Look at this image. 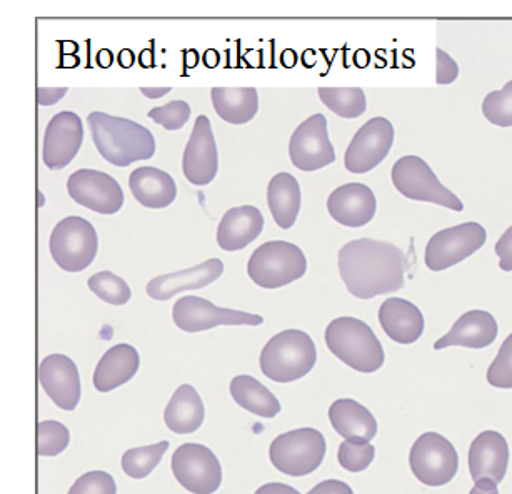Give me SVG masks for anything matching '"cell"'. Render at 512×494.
<instances>
[{
	"mask_svg": "<svg viewBox=\"0 0 512 494\" xmlns=\"http://www.w3.org/2000/svg\"><path fill=\"white\" fill-rule=\"evenodd\" d=\"M339 273L354 298L396 293L406 283V259L399 247L376 239H356L339 251Z\"/></svg>",
	"mask_w": 512,
	"mask_h": 494,
	"instance_id": "obj_1",
	"label": "cell"
},
{
	"mask_svg": "<svg viewBox=\"0 0 512 494\" xmlns=\"http://www.w3.org/2000/svg\"><path fill=\"white\" fill-rule=\"evenodd\" d=\"M87 121L97 151L112 166L127 167L156 154L152 132L137 122L99 111L91 112Z\"/></svg>",
	"mask_w": 512,
	"mask_h": 494,
	"instance_id": "obj_2",
	"label": "cell"
},
{
	"mask_svg": "<svg viewBox=\"0 0 512 494\" xmlns=\"http://www.w3.org/2000/svg\"><path fill=\"white\" fill-rule=\"evenodd\" d=\"M326 344L336 358L359 373H376L386 359L381 341L361 319H334L326 329Z\"/></svg>",
	"mask_w": 512,
	"mask_h": 494,
	"instance_id": "obj_3",
	"label": "cell"
},
{
	"mask_svg": "<svg viewBox=\"0 0 512 494\" xmlns=\"http://www.w3.org/2000/svg\"><path fill=\"white\" fill-rule=\"evenodd\" d=\"M317 361L316 344L309 334L287 329L269 339L261 353V371L276 383H292L311 373Z\"/></svg>",
	"mask_w": 512,
	"mask_h": 494,
	"instance_id": "obj_4",
	"label": "cell"
},
{
	"mask_svg": "<svg viewBox=\"0 0 512 494\" xmlns=\"http://www.w3.org/2000/svg\"><path fill=\"white\" fill-rule=\"evenodd\" d=\"M307 271L306 256L296 244L271 241L257 247L252 253L247 273L264 289H277L301 279Z\"/></svg>",
	"mask_w": 512,
	"mask_h": 494,
	"instance_id": "obj_5",
	"label": "cell"
},
{
	"mask_svg": "<svg viewBox=\"0 0 512 494\" xmlns=\"http://www.w3.org/2000/svg\"><path fill=\"white\" fill-rule=\"evenodd\" d=\"M51 254L67 273H82L96 259L99 237L96 227L84 217L71 216L57 222L51 234Z\"/></svg>",
	"mask_w": 512,
	"mask_h": 494,
	"instance_id": "obj_6",
	"label": "cell"
},
{
	"mask_svg": "<svg viewBox=\"0 0 512 494\" xmlns=\"http://www.w3.org/2000/svg\"><path fill=\"white\" fill-rule=\"evenodd\" d=\"M326 449L321 431L301 428L277 436L272 441L269 456L281 473L299 478L314 473L321 466Z\"/></svg>",
	"mask_w": 512,
	"mask_h": 494,
	"instance_id": "obj_7",
	"label": "cell"
},
{
	"mask_svg": "<svg viewBox=\"0 0 512 494\" xmlns=\"http://www.w3.org/2000/svg\"><path fill=\"white\" fill-rule=\"evenodd\" d=\"M392 184L402 196L412 201L432 202L451 211L464 209L461 199L442 186L426 161L421 157L404 156L392 167Z\"/></svg>",
	"mask_w": 512,
	"mask_h": 494,
	"instance_id": "obj_8",
	"label": "cell"
},
{
	"mask_svg": "<svg viewBox=\"0 0 512 494\" xmlns=\"http://www.w3.org/2000/svg\"><path fill=\"white\" fill-rule=\"evenodd\" d=\"M487 232L477 222H464L436 232L426 246V266L439 273L471 258L486 244Z\"/></svg>",
	"mask_w": 512,
	"mask_h": 494,
	"instance_id": "obj_9",
	"label": "cell"
},
{
	"mask_svg": "<svg viewBox=\"0 0 512 494\" xmlns=\"http://www.w3.org/2000/svg\"><path fill=\"white\" fill-rule=\"evenodd\" d=\"M412 473L426 486H444L456 476L459 456L449 439L439 433L417 438L409 456Z\"/></svg>",
	"mask_w": 512,
	"mask_h": 494,
	"instance_id": "obj_10",
	"label": "cell"
},
{
	"mask_svg": "<svg viewBox=\"0 0 512 494\" xmlns=\"http://www.w3.org/2000/svg\"><path fill=\"white\" fill-rule=\"evenodd\" d=\"M172 473L182 488L192 494H212L221 488V463L204 444L179 446L172 456Z\"/></svg>",
	"mask_w": 512,
	"mask_h": 494,
	"instance_id": "obj_11",
	"label": "cell"
},
{
	"mask_svg": "<svg viewBox=\"0 0 512 494\" xmlns=\"http://www.w3.org/2000/svg\"><path fill=\"white\" fill-rule=\"evenodd\" d=\"M172 319L177 328L186 333H202L217 326H261L262 316L236 309L217 308L207 299L186 296L174 304Z\"/></svg>",
	"mask_w": 512,
	"mask_h": 494,
	"instance_id": "obj_12",
	"label": "cell"
},
{
	"mask_svg": "<svg viewBox=\"0 0 512 494\" xmlns=\"http://www.w3.org/2000/svg\"><path fill=\"white\" fill-rule=\"evenodd\" d=\"M394 144V127L384 117H374L356 132L344 156V166L352 174H366L379 166Z\"/></svg>",
	"mask_w": 512,
	"mask_h": 494,
	"instance_id": "obj_13",
	"label": "cell"
},
{
	"mask_svg": "<svg viewBox=\"0 0 512 494\" xmlns=\"http://www.w3.org/2000/svg\"><path fill=\"white\" fill-rule=\"evenodd\" d=\"M69 196L97 214H116L124 204V192L119 182L106 172L79 169L67 181Z\"/></svg>",
	"mask_w": 512,
	"mask_h": 494,
	"instance_id": "obj_14",
	"label": "cell"
},
{
	"mask_svg": "<svg viewBox=\"0 0 512 494\" xmlns=\"http://www.w3.org/2000/svg\"><path fill=\"white\" fill-rule=\"evenodd\" d=\"M289 156L297 169L306 172L317 171L336 161L326 116L314 114L297 127L289 142Z\"/></svg>",
	"mask_w": 512,
	"mask_h": 494,
	"instance_id": "obj_15",
	"label": "cell"
},
{
	"mask_svg": "<svg viewBox=\"0 0 512 494\" xmlns=\"http://www.w3.org/2000/svg\"><path fill=\"white\" fill-rule=\"evenodd\" d=\"M467 459L477 488L496 489L506 478L509 466L506 438L496 431H484L472 441Z\"/></svg>",
	"mask_w": 512,
	"mask_h": 494,
	"instance_id": "obj_16",
	"label": "cell"
},
{
	"mask_svg": "<svg viewBox=\"0 0 512 494\" xmlns=\"http://www.w3.org/2000/svg\"><path fill=\"white\" fill-rule=\"evenodd\" d=\"M84 126L76 112H59L47 124L42 144V161L49 169L59 171L69 166L81 151Z\"/></svg>",
	"mask_w": 512,
	"mask_h": 494,
	"instance_id": "obj_17",
	"label": "cell"
},
{
	"mask_svg": "<svg viewBox=\"0 0 512 494\" xmlns=\"http://www.w3.org/2000/svg\"><path fill=\"white\" fill-rule=\"evenodd\" d=\"M217 169L219 152L211 121L207 116H199L182 157V171L194 186H207L217 176Z\"/></svg>",
	"mask_w": 512,
	"mask_h": 494,
	"instance_id": "obj_18",
	"label": "cell"
},
{
	"mask_svg": "<svg viewBox=\"0 0 512 494\" xmlns=\"http://www.w3.org/2000/svg\"><path fill=\"white\" fill-rule=\"evenodd\" d=\"M39 381L47 396L64 411H74L81 401L79 369L64 354H51L41 363Z\"/></svg>",
	"mask_w": 512,
	"mask_h": 494,
	"instance_id": "obj_19",
	"label": "cell"
},
{
	"mask_svg": "<svg viewBox=\"0 0 512 494\" xmlns=\"http://www.w3.org/2000/svg\"><path fill=\"white\" fill-rule=\"evenodd\" d=\"M377 201L371 187L349 182L337 187L327 199V211L334 221L346 227H362L376 216Z\"/></svg>",
	"mask_w": 512,
	"mask_h": 494,
	"instance_id": "obj_20",
	"label": "cell"
},
{
	"mask_svg": "<svg viewBox=\"0 0 512 494\" xmlns=\"http://www.w3.org/2000/svg\"><path fill=\"white\" fill-rule=\"evenodd\" d=\"M224 264L221 259H209L194 268L182 269L176 273L157 276L147 284V294L156 301H169L176 294L202 289L221 278Z\"/></svg>",
	"mask_w": 512,
	"mask_h": 494,
	"instance_id": "obj_21",
	"label": "cell"
},
{
	"mask_svg": "<svg viewBox=\"0 0 512 494\" xmlns=\"http://www.w3.org/2000/svg\"><path fill=\"white\" fill-rule=\"evenodd\" d=\"M497 331H499L497 321L491 313L474 309L462 314L452 326L451 331L444 334L441 339H437L434 349L441 351L451 346H464L469 349L487 348L496 341Z\"/></svg>",
	"mask_w": 512,
	"mask_h": 494,
	"instance_id": "obj_22",
	"label": "cell"
},
{
	"mask_svg": "<svg viewBox=\"0 0 512 494\" xmlns=\"http://www.w3.org/2000/svg\"><path fill=\"white\" fill-rule=\"evenodd\" d=\"M264 231V216L254 206L232 207L217 227V244L224 251H241Z\"/></svg>",
	"mask_w": 512,
	"mask_h": 494,
	"instance_id": "obj_23",
	"label": "cell"
},
{
	"mask_svg": "<svg viewBox=\"0 0 512 494\" xmlns=\"http://www.w3.org/2000/svg\"><path fill=\"white\" fill-rule=\"evenodd\" d=\"M379 323L384 333L399 344L416 343L424 333L426 324L421 309L401 298H389L382 303Z\"/></svg>",
	"mask_w": 512,
	"mask_h": 494,
	"instance_id": "obj_24",
	"label": "cell"
},
{
	"mask_svg": "<svg viewBox=\"0 0 512 494\" xmlns=\"http://www.w3.org/2000/svg\"><path fill=\"white\" fill-rule=\"evenodd\" d=\"M141 366L137 349L131 344H117L109 349L94 371V386L99 393H109L129 383Z\"/></svg>",
	"mask_w": 512,
	"mask_h": 494,
	"instance_id": "obj_25",
	"label": "cell"
},
{
	"mask_svg": "<svg viewBox=\"0 0 512 494\" xmlns=\"http://www.w3.org/2000/svg\"><path fill=\"white\" fill-rule=\"evenodd\" d=\"M132 196L149 209H164L176 201L177 186L171 174L157 167H139L129 177Z\"/></svg>",
	"mask_w": 512,
	"mask_h": 494,
	"instance_id": "obj_26",
	"label": "cell"
},
{
	"mask_svg": "<svg viewBox=\"0 0 512 494\" xmlns=\"http://www.w3.org/2000/svg\"><path fill=\"white\" fill-rule=\"evenodd\" d=\"M206 418V408L201 396L191 384H182L176 389L167 404L164 421L167 428L177 434L196 433Z\"/></svg>",
	"mask_w": 512,
	"mask_h": 494,
	"instance_id": "obj_27",
	"label": "cell"
},
{
	"mask_svg": "<svg viewBox=\"0 0 512 494\" xmlns=\"http://www.w3.org/2000/svg\"><path fill=\"white\" fill-rule=\"evenodd\" d=\"M329 419L337 434L346 439L371 441L377 434V421L369 409L354 399H337L329 408Z\"/></svg>",
	"mask_w": 512,
	"mask_h": 494,
	"instance_id": "obj_28",
	"label": "cell"
},
{
	"mask_svg": "<svg viewBox=\"0 0 512 494\" xmlns=\"http://www.w3.org/2000/svg\"><path fill=\"white\" fill-rule=\"evenodd\" d=\"M211 97L217 116L234 126L247 124L259 111L256 87H214Z\"/></svg>",
	"mask_w": 512,
	"mask_h": 494,
	"instance_id": "obj_29",
	"label": "cell"
},
{
	"mask_svg": "<svg viewBox=\"0 0 512 494\" xmlns=\"http://www.w3.org/2000/svg\"><path fill=\"white\" fill-rule=\"evenodd\" d=\"M301 186L289 172L272 177L267 187V204L281 229H291L301 211Z\"/></svg>",
	"mask_w": 512,
	"mask_h": 494,
	"instance_id": "obj_30",
	"label": "cell"
},
{
	"mask_svg": "<svg viewBox=\"0 0 512 494\" xmlns=\"http://www.w3.org/2000/svg\"><path fill=\"white\" fill-rule=\"evenodd\" d=\"M231 396L241 408L261 418H274L281 413V403L256 378L241 374L231 381Z\"/></svg>",
	"mask_w": 512,
	"mask_h": 494,
	"instance_id": "obj_31",
	"label": "cell"
},
{
	"mask_svg": "<svg viewBox=\"0 0 512 494\" xmlns=\"http://www.w3.org/2000/svg\"><path fill=\"white\" fill-rule=\"evenodd\" d=\"M322 104L342 119H357L366 112V94L361 87H319Z\"/></svg>",
	"mask_w": 512,
	"mask_h": 494,
	"instance_id": "obj_32",
	"label": "cell"
},
{
	"mask_svg": "<svg viewBox=\"0 0 512 494\" xmlns=\"http://www.w3.org/2000/svg\"><path fill=\"white\" fill-rule=\"evenodd\" d=\"M167 449H169V441L129 449L122 456V469L129 478H147L159 466Z\"/></svg>",
	"mask_w": 512,
	"mask_h": 494,
	"instance_id": "obj_33",
	"label": "cell"
},
{
	"mask_svg": "<svg viewBox=\"0 0 512 494\" xmlns=\"http://www.w3.org/2000/svg\"><path fill=\"white\" fill-rule=\"evenodd\" d=\"M87 286L97 298L112 306H124L131 301V288L124 279L111 271H102L87 281Z\"/></svg>",
	"mask_w": 512,
	"mask_h": 494,
	"instance_id": "obj_34",
	"label": "cell"
},
{
	"mask_svg": "<svg viewBox=\"0 0 512 494\" xmlns=\"http://www.w3.org/2000/svg\"><path fill=\"white\" fill-rule=\"evenodd\" d=\"M374 456H376V448L369 441H362V439H346L339 446V453H337L339 464L351 473H361L369 468L374 461Z\"/></svg>",
	"mask_w": 512,
	"mask_h": 494,
	"instance_id": "obj_35",
	"label": "cell"
},
{
	"mask_svg": "<svg viewBox=\"0 0 512 494\" xmlns=\"http://www.w3.org/2000/svg\"><path fill=\"white\" fill-rule=\"evenodd\" d=\"M482 114L494 126H512V81L507 82L501 91L487 94L482 102Z\"/></svg>",
	"mask_w": 512,
	"mask_h": 494,
	"instance_id": "obj_36",
	"label": "cell"
},
{
	"mask_svg": "<svg viewBox=\"0 0 512 494\" xmlns=\"http://www.w3.org/2000/svg\"><path fill=\"white\" fill-rule=\"evenodd\" d=\"M39 454L41 456H57L69 446L71 433L59 421H42L39 423Z\"/></svg>",
	"mask_w": 512,
	"mask_h": 494,
	"instance_id": "obj_37",
	"label": "cell"
},
{
	"mask_svg": "<svg viewBox=\"0 0 512 494\" xmlns=\"http://www.w3.org/2000/svg\"><path fill=\"white\" fill-rule=\"evenodd\" d=\"M487 383L499 389H512V334L502 343L499 354L487 369Z\"/></svg>",
	"mask_w": 512,
	"mask_h": 494,
	"instance_id": "obj_38",
	"label": "cell"
},
{
	"mask_svg": "<svg viewBox=\"0 0 512 494\" xmlns=\"http://www.w3.org/2000/svg\"><path fill=\"white\" fill-rule=\"evenodd\" d=\"M147 116L167 131H177L186 126L191 117V107L184 101H172L166 106L154 107Z\"/></svg>",
	"mask_w": 512,
	"mask_h": 494,
	"instance_id": "obj_39",
	"label": "cell"
},
{
	"mask_svg": "<svg viewBox=\"0 0 512 494\" xmlns=\"http://www.w3.org/2000/svg\"><path fill=\"white\" fill-rule=\"evenodd\" d=\"M67 494H117L116 479L106 471L82 474Z\"/></svg>",
	"mask_w": 512,
	"mask_h": 494,
	"instance_id": "obj_40",
	"label": "cell"
},
{
	"mask_svg": "<svg viewBox=\"0 0 512 494\" xmlns=\"http://www.w3.org/2000/svg\"><path fill=\"white\" fill-rule=\"evenodd\" d=\"M437 74L436 82L439 86L442 84H451L456 81L459 76V67H457L456 61H452L451 57L447 56L446 52L442 51L437 47Z\"/></svg>",
	"mask_w": 512,
	"mask_h": 494,
	"instance_id": "obj_41",
	"label": "cell"
},
{
	"mask_svg": "<svg viewBox=\"0 0 512 494\" xmlns=\"http://www.w3.org/2000/svg\"><path fill=\"white\" fill-rule=\"evenodd\" d=\"M497 256H499V268L504 273H511L512 271V226L507 229L499 241L494 246Z\"/></svg>",
	"mask_w": 512,
	"mask_h": 494,
	"instance_id": "obj_42",
	"label": "cell"
},
{
	"mask_svg": "<svg viewBox=\"0 0 512 494\" xmlns=\"http://www.w3.org/2000/svg\"><path fill=\"white\" fill-rule=\"evenodd\" d=\"M307 494H354V491L344 481L327 479V481L317 484L316 488H312Z\"/></svg>",
	"mask_w": 512,
	"mask_h": 494,
	"instance_id": "obj_43",
	"label": "cell"
},
{
	"mask_svg": "<svg viewBox=\"0 0 512 494\" xmlns=\"http://www.w3.org/2000/svg\"><path fill=\"white\" fill-rule=\"evenodd\" d=\"M39 104L41 106H54L56 102L61 101L62 97L66 96L69 89L67 87H39Z\"/></svg>",
	"mask_w": 512,
	"mask_h": 494,
	"instance_id": "obj_44",
	"label": "cell"
},
{
	"mask_svg": "<svg viewBox=\"0 0 512 494\" xmlns=\"http://www.w3.org/2000/svg\"><path fill=\"white\" fill-rule=\"evenodd\" d=\"M254 494H301L297 489L282 483H267L257 489Z\"/></svg>",
	"mask_w": 512,
	"mask_h": 494,
	"instance_id": "obj_45",
	"label": "cell"
},
{
	"mask_svg": "<svg viewBox=\"0 0 512 494\" xmlns=\"http://www.w3.org/2000/svg\"><path fill=\"white\" fill-rule=\"evenodd\" d=\"M141 92L144 96L149 97V99H159V97H164L166 94L171 92V87H141Z\"/></svg>",
	"mask_w": 512,
	"mask_h": 494,
	"instance_id": "obj_46",
	"label": "cell"
},
{
	"mask_svg": "<svg viewBox=\"0 0 512 494\" xmlns=\"http://www.w3.org/2000/svg\"><path fill=\"white\" fill-rule=\"evenodd\" d=\"M119 64H121L122 67H131L132 64H134V54H132L131 51H122L121 54H119Z\"/></svg>",
	"mask_w": 512,
	"mask_h": 494,
	"instance_id": "obj_47",
	"label": "cell"
},
{
	"mask_svg": "<svg viewBox=\"0 0 512 494\" xmlns=\"http://www.w3.org/2000/svg\"><path fill=\"white\" fill-rule=\"evenodd\" d=\"M97 61L101 64L102 67L111 66L112 62V54L109 51H101L99 52V57H97Z\"/></svg>",
	"mask_w": 512,
	"mask_h": 494,
	"instance_id": "obj_48",
	"label": "cell"
},
{
	"mask_svg": "<svg viewBox=\"0 0 512 494\" xmlns=\"http://www.w3.org/2000/svg\"><path fill=\"white\" fill-rule=\"evenodd\" d=\"M469 494H499V491L496 489H482L477 488V486H474V488L469 491Z\"/></svg>",
	"mask_w": 512,
	"mask_h": 494,
	"instance_id": "obj_49",
	"label": "cell"
},
{
	"mask_svg": "<svg viewBox=\"0 0 512 494\" xmlns=\"http://www.w3.org/2000/svg\"><path fill=\"white\" fill-rule=\"evenodd\" d=\"M204 61H206V64L209 67L216 66V64H217V54H216V52H214V51L207 52L206 59H204Z\"/></svg>",
	"mask_w": 512,
	"mask_h": 494,
	"instance_id": "obj_50",
	"label": "cell"
},
{
	"mask_svg": "<svg viewBox=\"0 0 512 494\" xmlns=\"http://www.w3.org/2000/svg\"><path fill=\"white\" fill-rule=\"evenodd\" d=\"M141 64L142 66H152L151 52L146 51L144 54H141Z\"/></svg>",
	"mask_w": 512,
	"mask_h": 494,
	"instance_id": "obj_51",
	"label": "cell"
}]
</instances>
